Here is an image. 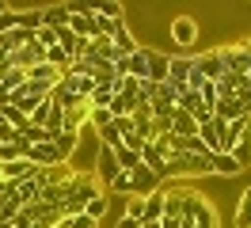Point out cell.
Returning <instances> with one entry per match:
<instances>
[{"label":"cell","instance_id":"cell-1","mask_svg":"<svg viewBox=\"0 0 251 228\" xmlns=\"http://www.w3.org/2000/svg\"><path fill=\"white\" fill-rule=\"evenodd\" d=\"M99 194H107V190H103V182L95 179L92 171H84V175L76 171V175L69 179V186H65L61 213H65V217H76V213H84V209H88V202L99 198Z\"/></svg>","mask_w":251,"mask_h":228},{"label":"cell","instance_id":"cell-2","mask_svg":"<svg viewBox=\"0 0 251 228\" xmlns=\"http://www.w3.org/2000/svg\"><path fill=\"white\" fill-rule=\"evenodd\" d=\"M179 228H217V209H213V202L202 190L183 186V217H179Z\"/></svg>","mask_w":251,"mask_h":228},{"label":"cell","instance_id":"cell-3","mask_svg":"<svg viewBox=\"0 0 251 228\" xmlns=\"http://www.w3.org/2000/svg\"><path fill=\"white\" fill-rule=\"evenodd\" d=\"M168 34H172V42L179 46V50H190V46L202 38V23H198L194 15H172Z\"/></svg>","mask_w":251,"mask_h":228},{"label":"cell","instance_id":"cell-4","mask_svg":"<svg viewBox=\"0 0 251 228\" xmlns=\"http://www.w3.org/2000/svg\"><path fill=\"white\" fill-rule=\"evenodd\" d=\"M126 179H129V194H126V198H149V194H156V190H160V179L145 164H137L133 171H126Z\"/></svg>","mask_w":251,"mask_h":228},{"label":"cell","instance_id":"cell-5","mask_svg":"<svg viewBox=\"0 0 251 228\" xmlns=\"http://www.w3.org/2000/svg\"><path fill=\"white\" fill-rule=\"evenodd\" d=\"M190 61H194L198 76L209 80V84H217L221 76H225V65H221V53H217V50H205V53H198V57H190Z\"/></svg>","mask_w":251,"mask_h":228},{"label":"cell","instance_id":"cell-6","mask_svg":"<svg viewBox=\"0 0 251 228\" xmlns=\"http://www.w3.org/2000/svg\"><path fill=\"white\" fill-rule=\"evenodd\" d=\"M122 73L133 76L137 84H141V80H149V50H145V46H137V50L122 61Z\"/></svg>","mask_w":251,"mask_h":228},{"label":"cell","instance_id":"cell-7","mask_svg":"<svg viewBox=\"0 0 251 228\" xmlns=\"http://www.w3.org/2000/svg\"><path fill=\"white\" fill-rule=\"evenodd\" d=\"M183 217V186H172L164 190V225H179Z\"/></svg>","mask_w":251,"mask_h":228},{"label":"cell","instance_id":"cell-8","mask_svg":"<svg viewBox=\"0 0 251 228\" xmlns=\"http://www.w3.org/2000/svg\"><path fill=\"white\" fill-rule=\"evenodd\" d=\"M53 149L61 156L65 164H73V152L80 149V129H61V133L53 137Z\"/></svg>","mask_w":251,"mask_h":228},{"label":"cell","instance_id":"cell-9","mask_svg":"<svg viewBox=\"0 0 251 228\" xmlns=\"http://www.w3.org/2000/svg\"><path fill=\"white\" fill-rule=\"evenodd\" d=\"M27 160H31L34 167H53V164H61V156H57V149H53V141H42V145H31V152H27Z\"/></svg>","mask_w":251,"mask_h":228},{"label":"cell","instance_id":"cell-10","mask_svg":"<svg viewBox=\"0 0 251 228\" xmlns=\"http://www.w3.org/2000/svg\"><path fill=\"white\" fill-rule=\"evenodd\" d=\"M0 175H4V182H8V186H19V182H27L34 175V164L31 160H12V164H4V171H0Z\"/></svg>","mask_w":251,"mask_h":228},{"label":"cell","instance_id":"cell-11","mask_svg":"<svg viewBox=\"0 0 251 228\" xmlns=\"http://www.w3.org/2000/svg\"><path fill=\"white\" fill-rule=\"evenodd\" d=\"M209 175H221V179H236V175H240V164H236L228 152H213V156H209Z\"/></svg>","mask_w":251,"mask_h":228},{"label":"cell","instance_id":"cell-12","mask_svg":"<svg viewBox=\"0 0 251 228\" xmlns=\"http://www.w3.org/2000/svg\"><path fill=\"white\" fill-rule=\"evenodd\" d=\"M160 221H164V186L145 198V209H141V225H160Z\"/></svg>","mask_w":251,"mask_h":228},{"label":"cell","instance_id":"cell-13","mask_svg":"<svg viewBox=\"0 0 251 228\" xmlns=\"http://www.w3.org/2000/svg\"><path fill=\"white\" fill-rule=\"evenodd\" d=\"M42 27L65 30L69 27V4H46V8H42Z\"/></svg>","mask_w":251,"mask_h":228},{"label":"cell","instance_id":"cell-14","mask_svg":"<svg viewBox=\"0 0 251 228\" xmlns=\"http://www.w3.org/2000/svg\"><path fill=\"white\" fill-rule=\"evenodd\" d=\"M149 80L152 84H168V53L164 50H149Z\"/></svg>","mask_w":251,"mask_h":228},{"label":"cell","instance_id":"cell-15","mask_svg":"<svg viewBox=\"0 0 251 228\" xmlns=\"http://www.w3.org/2000/svg\"><path fill=\"white\" fill-rule=\"evenodd\" d=\"M137 156H141V164L149 167V171H152L156 179H164V175H168V160H164V156H160V152L152 149V145H145V149L137 152Z\"/></svg>","mask_w":251,"mask_h":228},{"label":"cell","instance_id":"cell-16","mask_svg":"<svg viewBox=\"0 0 251 228\" xmlns=\"http://www.w3.org/2000/svg\"><path fill=\"white\" fill-rule=\"evenodd\" d=\"M172 133H175V137H198V122L175 106V114H172Z\"/></svg>","mask_w":251,"mask_h":228},{"label":"cell","instance_id":"cell-17","mask_svg":"<svg viewBox=\"0 0 251 228\" xmlns=\"http://www.w3.org/2000/svg\"><path fill=\"white\" fill-rule=\"evenodd\" d=\"M110 42H114V50H118V57H129V53L137 50V38L129 34V27H126V23L114 30V34H110Z\"/></svg>","mask_w":251,"mask_h":228},{"label":"cell","instance_id":"cell-18","mask_svg":"<svg viewBox=\"0 0 251 228\" xmlns=\"http://www.w3.org/2000/svg\"><path fill=\"white\" fill-rule=\"evenodd\" d=\"M16 15H19V30H27V34L42 30V8H16Z\"/></svg>","mask_w":251,"mask_h":228},{"label":"cell","instance_id":"cell-19","mask_svg":"<svg viewBox=\"0 0 251 228\" xmlns=\"http://www.w3.org/2000/svg\"><path fill=\"white\" fill-rule=\"evenodd\" d=\"M38 190H42V186H38L34 179L19 182V186H12V194H16V202H19V205H34V202H38Z\"/></svg>","mask_w":251,"mask_h":228},{"label":"cell","instance_id":"cell-20","mask_svg":"<svg viewBox=\"0 0 251 228\" xmlns=\"http://www.w3.org/2000/svg\"><path fill=\"white\" fill-rule=\"evenodd\" d=\"M23 209V205H19L16 202V194H12V190H8V194L0 198V225H12V221H16V213Z\"/></svg>","mask_w":251,"mask_h":228},{"label":"cell","instance_id":"cell-21","mask_svg":"<svg viewBox=\"0 0 251 228\" xmlns=\"http://www.w3.org/2000/svg\"><path fill=\"white\" fill-rule=\"evenodd\" d=\"M236 228H251V186L240 194V205H236Z\"/></svg>","mask_w":251,"mask_h":228},{"label":"cell","instance_id":"cell-22","mask_svg":"<svg viewBox=\"0 0 251 228\" xmlns=\"http://www.w3.org/2000/svg\"><path fill=\"white\" fill-rule=\"evenodd\" d=\"M110 152H114V160H118V167H122V171H133V167L141 164V156H137L133 149H126V145H118V149H110Z\"/></svg>","mask_w":251,"mask_h":228},{"label":"cell","instance_id":"cell-23","mask_svg":"<svg viewBox=\"0 0 251 228\" xmlns=\"http://www.w3.org/2000/svg\"><path fill=\"white\" fill-rule=\"evenodd\" d=\"M88 217H92V221H103V217H107V194H99V198H92V202H88Z\"/></svg>","mask_w":251,"mask_h":228},{"label":"cell","instance_id":"cell-24","mask_svg":"<svg viewBox=\"0 0 251 228\" xmlns=\"http://www.w3.org/2000/svg\"><path fill=\"white\" fill-rule=\"evenodd\" d=\"M92 12H95V15H107V19H122V15H126V8L110 0V4H92Z\"/></svg>","mask_w":251,"mask_h":228},{"label":"cell","instance_id":"cell-25","mask_svg":"<svg viewBox=\"0 0 251 228\" xmlns=\"http://www.w3.org/2000/svg\"><path fill=\"white\" fill-rule=\"evenodd\" d=\"M19 27V15H16V8L8 4L4 12H0V34H8V30H16Z\"/></svg>","mask_w":251,"mask_h":228},{"label":"cell","instance_id":"cell-26","mask_svg":"<svg viewBox=\"0 0 251 228\" xmlns=\"http://www.w3.org/2000/svg\"><path fill=\"white\" fill-rule=\"evenodd\" d=\"M198 99H202V103L213 110V106H217V99H221V95H217V84H209V80H205L202 88H198Z\"/></svg>","mask_w":251,"mask_h":228},{"label":"cell","instance_id":"cell-27","mask_svg":"<svg viewBox=\"0 0 251 228\" xmlns=\"http://www.w3.org/2000/svg\"><path fill=\"white\" fill-rule=\"evenodd\" d=\"M141 209H145V198H126V213L122 217H129V221L141 225Z\"/></svg>","mask_w":251,"mask_h":228},{"label":"cell","instance_id":"cell-28","mask_svg":"<svg viewBox=\"0 0 251 228\" xmlns=\"http://www.w3.org/2000/svg\"><path fill=\"white\" fill-rule=\"evenodd\" d=\"M65 225L69 228H99V221H92L88 213H76V217H65Z\"/></svg>","mask_w":251,"mask_h":228},{"label":"cell","instance_id":"cell-29","mask_svg":"<svg viewBox=\"0 0 251 228\" xmlns=\"http://www.w3.org/2000/svg\"><path fill=\"white\" fill-rule=\"evenodd\" d=\"M107 190H110V194H129V179H126V171H122V175H118V179H114V182H110V186H107Z\"/></svg>","mask_w":251,"mask_h":228},{"label":"cell","instance_id":"cell-30","mask_svg":"<svg viewBox=\"0 0 251 228\" xmlns=\"http://www.w3.org/2000/svg\"><path fill=\"white\" fill-rule=\"evenodd\" d=\"M88 122L99 129V126H107V122H110V110H92V114H88Z\"/></svg>","mask_w":251,"mask_h":228},{"label":"cell","instance_id":"cell-31","mask_svg":"<svg viewBox=\"0 0 251 228\" xmlns=\"http://www.w3.org/2000/svg\"><path fill=\"white\" fill-rule=\"evenodd\" d=\"M114 228H141V225H137V221H129V217H118V225H114Z\"/></svg>","mask_w":251,"mask_h":228},{"label":"cell","instance_id":"cell-32","mask_svg":"<svg viewBox=\"0 0 251 228\" xmlns=\"http://www.w3.org/2000/svg\"><path fill=\"white\" fill-rule=\"evenodd\" d=\"M8 190H12V186H8V182H0V198H4V194H8Z\"/></svg>","mask_w":251,"mask_h":228},{"label":"cell","instance_id":"cell-33","mask_svg":"<svg viewBox=\"0 0 251 228\" xmlns=\"http://www.w3.org/2000/svg\"><path fill=\"white\" fill-rule=\"evenodd\" d=\"M4 61H8V50H4V46H0V65H4Z\"/></svg>","mask_w":251,"mask_h":228},{"label":"cell","instance_id":"cell-34","mask_svg":"<svg viewBox=\"0 0 251 228\" xmlns=\"http://www.w3.org/2000/svg\"><path fill=\"white\" fill-rule=\"evenodd\" d=\"M141 228H160V225H141Z\"/></svg>","mask_w":251,"mask_h":228}]
</instances>
